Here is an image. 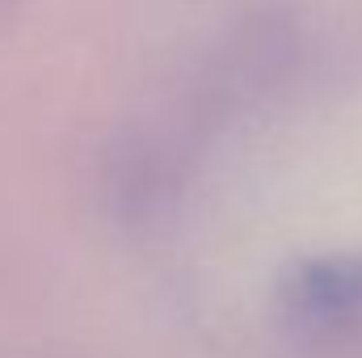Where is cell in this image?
<instances>
[{
    "instance_id": "6da1fadb",
    "label": "cell",
    "mask_w": 362,
    "mask_h": 358,
    "mask_svg": "<svg viewBox=\"0 0 362 358\" xmlns=\"http://www.w3.org/2000/svg\"><path fill=\"white\" fill-rule=\"evenodd\" d=\"M286 321L312 342L333 350H362V258L308 262L282 287Z\"/></svg>"
}]
</instances>
